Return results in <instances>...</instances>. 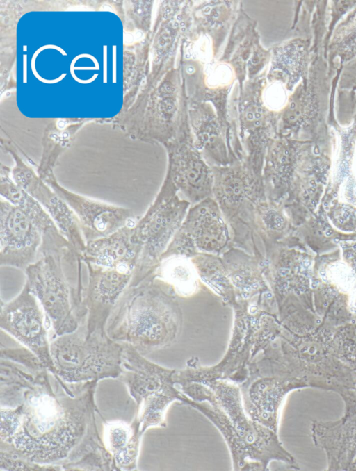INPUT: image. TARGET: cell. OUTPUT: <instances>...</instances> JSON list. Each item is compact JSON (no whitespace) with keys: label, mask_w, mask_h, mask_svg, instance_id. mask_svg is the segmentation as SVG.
I'll return each instance as SVG.
<instances>
[{"label":"cell","mask_w":356,"mask_h":471,"mask_svg":"<svg viewBox=\"0 0 356 471\" xmlns=\"http://www.w3.org/2000/svg\"><path fill=\"white\" fill-rule=\"evenodd\" d=\"M0 355L1 406L16 413L0 451L57 471L72 470L85 456L106 449L96 422L99 381L67 382L22 345L1 344Z\"/></svg>","instance_id":"1"},{"label":"cell","mask_w":356,"mask_h":471,"mask_svg":"<svg viewBox=\"0 0 356 471\" xmlns=\"http://www.w3.org/2000/svg\"><path fill=\"white\" fill-rule=\"evenodd\" d=\"M83 263L81 255L56 231L42 236L35 261L24 270L25 284L46 314L50 340L75 331L86 320Z\"/></svg>","instance_id":"2"},{"label":"cell","mask_w":356,"mask_h":471,"mask_svg":"<svg viewBox=\"0 0 356 471\" xmlns=\"http://www.w3.org/2000/svg\"><path fill=\"white\" fill-rule=\"evenodd\" d=\"M180 328L179 310L151 274L129 284L111 312L106 331L112 340L145 356L171 345Z\"/></svg>","instance_id":"3"},{"label":"cell","mask_w":356,"mask_h":471,"mask_svg":"<svg viewBox=\"0 0 356 471\" xmlns=\"http://www.w3.org/2000/svg\"><path fill=\"white\" fill-rule=\"evenodd\" d=\"M212 391L216 403L224 411L235 434V446L230 452L234 470H269L276 461L299 470L293 456L280 441L278 432L252 420L246 413L238 383L216 379L204 383Z\"/></svg>","instance_id":"4"},{"label":"cell","mask_w":356,"mask_h":471,"mask_svg":"<svg viewBox=\"0 0 356 471\" xmlns=\"http://www.w3.org/2000/svg\"><path fill=\"white\" fill-rule=\"evenodd\" d=\"M283 343L271 346L259 359L250 361L243 380L238 383L244 408L257 422L278 432L282 407L292 391L307 388Z\"/></svg>","instance_id":"5"},{"label":"cell","mask_w":356,"mask_h":471,"mask_svg":"<svg viewBox=\"0 0 356 471\" xmlns=\"http://www.w3.org/2000/svg\"><path fill=\"white\" fill-rule=\"evenodd\" d=\"M86 320L75 331L50 340L54 373L70 383L118 379L123 371L124 345L112 340L106 329H88Z\"/></svg>","instance_id":"6"},{"label":"cell","mask_w":356,"mask_h":471,"mask_svg":"<svg viewBox=\"0 0 356 471\" xmlns=\"http://www.w3.org/2000/svg\"><path fill=\"white\" fill-rule=\"evenodd\" d=\"M123 345V371L118 379L126 385L136 404L135 418L147 429L165 427L168 408L179 402L182 395L172 379L175 370L157 365L132 346Z\"/></svg>","instance_id":"7"},{"label":"cell","mask_w":356,"mask_h":471,"mask_svg":"<svg viewBox=\"0 0 356 471\" xmlns=\"http://www.w3.org/2000/svg\"><path fill=\"white\" fill-rule=\"evenodd\" d=\"M177 189L168 178L154 203L132 227V239L141 247L131 284H135L151 274L173 231L184 213L185 201L179 199Z\"/></svg>","instance_id":"8"},{"label":"cell","mask_w":356,"mask_h":471,"mask_svg":"<svg viewBox=\"0 0 356 471\" xmlns=\"http://www.w3.org/2000/svg\"><path fill=\"white\" fill-rule=\"evenodd\" d=\"M0 327L54 373L50 352V326L39 301L25 283L12 300L1 301Z\"/></svg>","instance_id":"9"},{"label":"cell","mask_w":356,"mask_h":471,"mask_svg":"<svg viewBox=\"0 0 356 471\" xmlns=\"http://www.w3.org/2000/svg\"><path fill=\"white\" fill-rule=\"evenodd\" d=\"M332 77L323 54L313 56L309 72L289 97L283 113L284 128L293 131L311 130L330 105Z\"/></svg>","instance_id":"10"},{"label":"cell","mask_w":356,"mask_h":471,"mask_svg":"<svg viewBox=\"0 0 356 471\" xmlns=\"http://www.w3.org/2000/svg\"><path fill=\"white\" fill-rule=\"evenodd\" d=\"M39 226L22 208L0 201V265L24 270L33 263L42 244Z\"/></svg>","instance_id":"11"},{"label":"cell","mask_w":356,"mask_h":471,"mask_svg":"<svg viewBox=\"0 0 356 471\" xmlns=\"http://www.w3.org/2000/svg\"><path fill=\"white\" fill-rule=\"evenodd\" d=\"M44 181L73 210L86 242L108 236L137 220L131 208L109 204L72 192L60 185L55 175Z\"/></svg>","instance_id":"12"},{"label":"cell","mask_w":356,"mask_h":471,"mask_svg":"<svg viewBox=\"0 0 356 471\" xmlns=\"http://www.w3.org/2000/svg\"><path fill=\"white\" fill-rule=\"evenodd\" d=\"M15 165L11 176L15 182L30 194L50 215L60 233L74 249L82 255L86 242L78 219L65 201L17 155L12 152Z\"/></svg>","instance_id":"13"},{"label":"cell","mask_w":356,"mask_h":471,"mask_svg":"<svg viewBox=\"0 0 356 471\" xmlns=\"http://www.w3.org/2000/svg\"><path fill=\"white\" fill-rule=\"evenodd\" d=\"M84 264L88 272L85 290L86 324L91 329H106L111 312L128 287L136 267L124 265L106 267Z\"/></svg>","instance_id":"14"},{"label":"cell","mask_w":356,"mask_h":471,"mask_svg":"<svg viewBox=\"0 0 356 471\" xmlns=\"http://www.w3.org/2000/svg\"><path fill=\"white\" fill-rule=\"evenodd\" d=\"M311 436L315 446L325 453L327 470H356V409L345 408L343 415L332 421L313 420Z\"/></svg>","instance_id":"15"},{"label":"cell","mask_w":356,"mask_h":471,"mask_svg":"<svg viewBox=\"0 0 356 471\" xmlns=\"http://www.w3.org/2000/svg\"><path fill=\"white\" fill-rule=\"evenodd\" d=\"M213 195L219 206L229 212L236 210L250 201L265 197L261 176L249 167H214Z\"/></svg>","instance_id":"16"},{"label":"cell","mask_w":356,"mask_h":471,"mask_svg":"<svg viewBox=\"0 0 356 471\" xmlns=\"http://www.w3.org/2000/svg\"><path fill=\"white\" fill-rule=\"evenodd\" d=\"M167 177L187 201L199 203L213 194V170L190 148L184 147L172 156Z\"/></svg>","instance_id":"17"},{"label":"cell","mask_w":356,"mask_h":471,"mask_svg":"<svg viewBox=\"0 0 356 471\" xmlns=\"http://www.w3.org/2000/svg\"><path fill=\"white\" fill-rule=\"evenodd\" d=\"M184 233L200 250L216 253L228 240V231L217 202L208 197L189 212Z\"/></svg>","instance_id":"18"},{"label":"cell","mask_w":356,"mask_h":471,"mask_svg":"<svg viewBox=\"0 0 356 471\" xmlns=\"http://www.w3.org/2000/svg\"><path fill=\"white\" fill-rule=\"evenodd\" d=\"M134 223L108 236L87 242L81 255L83 263L106 267L136 266L141 247L132 239Z\"/></svg>","instance_id":"19"},{"label":"cell","mask_w":356,"mask_h":471,"mask_svg":"<svg viewBox=\"0 0 356 471\" xmlns=\"http://www.w3.org/2000/svg\"><path fill=\"white\" fill-rule=\"evenodd\" d=\"M312 58L309 40L298 38L290 40L275 51L270 78L291 92L307 77Z\"/></svg>","instance_id":"20"},{"label":"cell","mask_w":356,"mask_h":471,"mask_svg":"<svg viewBox=\"0 0 356 471\" xmlns=\"http://www.w3.org/2000/svg\"><path fill=\"white\" fill-rule=\"evenodd\" d=\"M325 59L332 78L343 67L356 60V6L336 26L330 39Z\"/></svg>","instance_id":"21"},{"label":"cell","mask_w":356,"mask_h":471,"mask_svg":"<svg viewBox=\"0 0 356 471\" xmlns=\"http://www.w3.org/2000/svg\"><path fill=\"white\" fill-rule=\"evenodd\" d=\"M0 194L2 198L31 216L41 230L42 236L57 227L40 203L15 182L11 176V169L3 165L0 167Z\"/></svg>","instance_id":"22"},{"label":"cell","mask_w":356,"mask_h":471,"mask_svg":"<svg viewBox=\"0 0 356 471\" xmlns=\"http://www.w3.org/2000/svg\"><path fill=\"white\" fill-rule=\"evenodd\" d=\"M157 275L173 286L180 295L188 297L198 288V274L193 261L185 256H170L159 264Z\"/></svg>","instance_id":"23"},{"label":"cell","mask_w":356,"mask_h":471,"mask_svg":"<svg viewBox=\"0 0 356 471\" xmlns=\"http://www.w3.org/2000/svg\"><path fill=\"white\" fill-rule=\"evenodd\" d=\"M198 275L216 293L228 298L231 283L225 267L217 258L209 255L197 256L193 261Z\"/></svg>","instance_id":"24"},{"label":"cell","mask_w":356,"mask_h":471,"mask_svg":"<svg viewBox=\"0 0 356 471\" xmlns=\"http://www.w3.org/2000/svg\"><path fill=\"white\" fill-rule=\"evenodd\" d=\"M193 126L198 141L197 145L200 148L210 150V152L213 155V159L215 160V162L214 150H216L218 164L226 165L227 163V158L220 151V147L222 146L220 145L219 128L213 116L208 114L201 115L195 119Z\"/></svg>","instance_id":"25"},{"label":"cell","mask_w":356,"mask_h":471,"mask_svg":"<svg viewBox=\"0 0 356 471\" xmlns=\"http://www.w3.org/2000/svg\"><path fill=\"white\" fill-rule=\"evenodd\" d=\"M227 272L230 282L243 292H250L258 288L261 278L253 263L247 258L231 260L227 258Z\"/></svg>","instance_id":"26"},{"label":"cell","mask_w":356,"mask_h":471,"mask_svg":"<svg viewBox=\"0 0 356 471\" xmlns=\"http://www.w3.org/2000/svg\"><path fill=\"white\" fill-rule=\"evenodd\" d=\"M132 433L133 428L131 424L122 420L104 421L103 441L112 457L127 447Z\"/></svg>","instance_id":"27"},{"label":"cell","mask_w":356,"mask_h":471,"mask_svg":"<svg viewBox=\"0 0 356 471\" xmlns=\"http://www.w3.org/2000/svg\"><path fill=\"white\" fill-rule=\"evenodd\" d=\"M355 6L356 1H329L328 43L336 26Z\"/></svg>","instance_id":"28"},{"label":"cell","mask_w":356,"mask_h":471,"mask_svg":"<svg viewBox=\"0 0 356 471\" xmlns=\"http://www.w3.org/2000/svg\"><path fill=\"white\" fill-rule=\"evenodd\" d=\"M0 470L47 471L39 464L25 461L5 452L0 451Z\"/></svg>","instance_id":"29"},{"label":"cell","mask_w":356,"mask_h":471,"mask_svg":"<svg viewBox=\"0 0 356 471\" xmlns=\"http://www.w3.org/2000/svg\"><path fill=\"white\" fill-rule=\"evenodd\" d=\"M338 94H346L356 97V60L345 65L337 83Z\"/></svg>","instance_id":"30"},{"label":"cell","mask_w":356,"mask_h":471,"mask_svg":"<svg viewBox=\"0 0 356 471\" xmlns=\"http://www.w3.org/2000/svg\"><path fill=\"white\" fill-rule=\"evenodd\" d=\"M288 91L280 83L273 82L266 90L264 102L266 106L273 110H277L286 105Z\"/></svg>","instance_id":"31"},{"label":"cell","mask_w":356,"mask_h":471,"mask_svg":"<svg viewBox=\"0 0 356 471\" xmlns=\"http://www.w3.org/2000/svg\"><path fill=\"white\" fill-rule=\"evenodd\" d=\"M339 395L344 402L345 408L356 409V380L352 388L343 391Z\"/></svg>","instance_id":"32"},{"label":"cell","mask_w":356,"mask_h":471,"mask_svg":"<svg viewBox=\"0 0 356 471\" xmlns=\"http://www.w3.org/2000/svg\"><path fill=\"white\" fill-rule=\"evenodd\" d=\"M353 465L355 466V469H356V457H355V458L354 459V461H353Z\"/></svg>","instance_id":"33"}]
</instances>
